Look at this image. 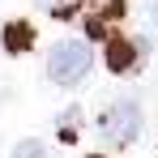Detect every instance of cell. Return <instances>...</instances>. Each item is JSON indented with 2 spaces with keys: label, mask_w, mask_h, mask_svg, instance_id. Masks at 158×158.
Segmentation results:
<instances>
[{
  "label": "cell",
  "mask_w": 158,
  "mask_h": 158,
  "mask_svg": "<svg viewBox=\"0 0 158 158\" xmlns=\"http://www.w3.org/2000/svg\"><path fill=\"white\" fill-rule=\"evenodd\" d=\"M90 69H94L90 39H60L52 47V56H47V77H52V85H64V90L81 85L90 77Z\"/></svg>",
  "instance_id": "cell-1"
},
{
  "label": "cell",
  "mask_w": 158,
  "mask_h": 158,
  "mask_svg": "<svg viewBox=\"0 0 158 158\" xmlns=\"http://www.w3.org/2000/svg\"><path fill=\"white\" fill-rule=\"evenodd\" d=\"M98 132H103V141H111L115 150L132 145V141L141 137V107H137V98H115V103H107L103 120H98Z\"/></svg>",
  "instance_id": "cell-2"
},
{
  "label": "cell",
  "mask_w": 158,
  "mask_h": 158,
  "mask_svg": "<svg viewBox=\"0 0 158 158\" xmlns=\"http://www.w3.org/2000/svg\"><path fill=\"white\" fill-rule=\"evenodd\" d=\"M150 52V43L145 39H124V34H111L107 39V52H103V60H107V69L111 73H132L137 64H141V56Z\"/></svg>",
  "instance_id": "cell-3"
},
{
  "label": "cell",
  "mask_w": 158,
  "mask_h": 158,
  "mask_svg": "<svg viewBox=\"0 0 158 158\" xmlns=\"http://www.w3.org/2000/svg\"><path fill=\"white\" fill-rule=\"evenodd\" d=\"M0 43H4L9 56H26L30 47H34V26L13 17V22H4V30H0Z\"/></svg>",
  "instance_id": "cell-4"
},
{
  "label": "cell",
  "mask_w": 158,
  "mask_h": 158,
  "mask_svg": "<svg viewBox=\"0 0 158 158\" xmlns=\"http://www.w3.org/2000/svg\"><path fill=\"white\" fill-rule=\"evenodd\" d=\"M43 13H52V17H60V22H69V17H77L81 13V4L85 0H34Z\"/></svg>",
  "instance_id": "cell-5"
},
{
  "label": "cell",
  "mask_w": 158,
  "mask_h": 158,
  "mask_svg": "<svg viewBox=\"0 0 158 158\" xmlns=\"http://www.w3.org/2000/svg\"><path fill=\"white\" fill-rule=\"evenodd\" d=\"M77 124H81V111H64L60 115V141H77Z\"/></svg>",
  "instance_id": "cell-6"
},
{
  "label": "cell",
  "mask_w": 158,
  "mask_h": 158,
  "mask_svg": "<svg viewBox=\"0 0 158 158\" xmlns=\"http://www.w3.org/2000/svg\"><path fill=\"white\" fill-rule=\"evenodd\" d=\"M13 158H47V145L43 141H17V150H13Z\"/></svg>",
  "instance_id": "cell-7"
},
{
  "label": "cell",
  "mask_w": 158,
  "mask_h": 158,
  "mask_svg": "<svg viewBox=\"0 0 158 158\" xmlns=\"http://www.w3.org/2000/svg\"><path fill=\"white\" fill-rule=\"evenodd\" d=\"M150 13H154V22H158V0H154V9H150Z\"/></svg>",
  "instance_id": "cell-8"
},
{
  "label": "cell",
  "mask_w": 158,
  "mask_h": 158,
  "mask_svg": "<svg viewBox=\"0 0 158 158\" xmlns=\"http://www.w3.org/2000/svg\"><path fill=\"white\" fill-rule=\"evenodd\" d=\"M85 158H103V154H85Z\"/></svg>",
  "instance_id": "cell-9"
}]
</instances>
